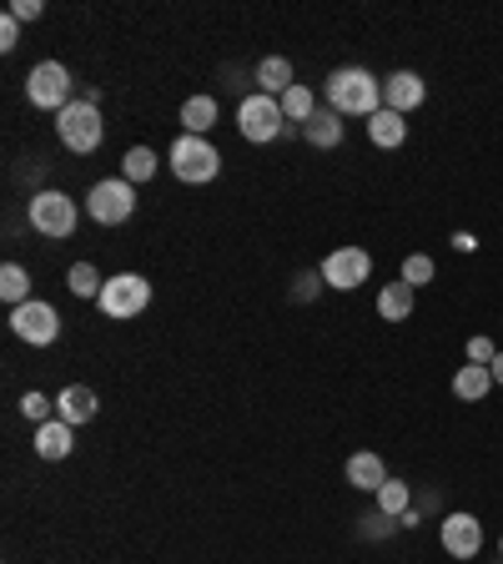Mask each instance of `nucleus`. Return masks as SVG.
Listing matches in <instances>:
<instances>
[{
	"label": "nucleus",
	"instance_id": "1",
	"mask_svg": "<svg viewBox=\"0 0 503 564\" xmlns=\"http://www.w3.org/2000/svg\"><path fill=\"white\" fill-rule=\"evenodd\" d=\"M328 106L338 117H373L383 111V82L368 66H338L328 76Z\"/></svg>",
	"mask_w": 503,
	"mask_h": 564
},
{
	"label": "nucleus",
	"instance_id": "2",
	"mask_svg": "<svg viewBox=\"0 0 503 564\" xmlns=\"http://www.w3.org/2000/svg\"><path fill=\"white\" fill-rule=\"evenodd\" d=\"M166 162H172V172H176V182H187V187H207L211 176L222 172V152L211 147L207 137H182L172 141V152H166Z\"/></svg>",
	"mask_w": 503,
	"mask_h": 564
},
{
	"label": "nucleus",
	"instance_id": "3",
	"mask_svg": "<svg viewBox=\"0 0 503 564\" xmlns=\"http://www.w3.org/2000/svg\"><path fill=\"white\" fill-rule=\"evenodd\" d=\"M25 217H31V232H41L46 242H66V237L76 232V223H81V207H76L66 192L46 187V192H35L31 197Z\"/></svg>",
	"mask_w": 503,
	"mask_h": 564
},
{
	"label": "nucleus",
	"instance_id": "4",
	"mask_svg": "<svg viewBox=\"0 0 503 564\" xmlns=\"http://www.w3.org/2000/svg\"><path fill=\"white\" fill-rule=\"evenodd\" d=\"M101 131H106V121H101V111H96V101H86V96H76L66 111H56V137H61V147L76 156L96 152V147H101Z\"/></svg>",
	"mask_w": 503,
	"mask_h": 564
},
{
	"label": "nucleus",
	"instance_id": "5",
	"mask_svg": "<svg viewBox=\"0 0 503 564\" xmlns=\"http://www.w3.org/2000/svg\"><path fill=\"white\" fill-rule=\"evenodd\" d=\"M106 317H117V323H131L152 307V282L141 278V272H117V278H106L101 297H96Z\"/></svg>",
	"mask_w": 503,
	"mask_h": 564
},
{
	"label": "nucleus",
	"instance_id": "6",
	"mask_svg": "<svg viewBox=\"0 0 503 564\" xmlns=\"http://www.w3.org/2000/svg\"><path fill=\"white\" fill-rule=\"evenodd\" d=\"M131 212H136V192H131L127 176H106V182H96L86 192V217L96 227H121L131 223Z\"/></svg>",
	"mask_w": 503,
	"mask_h": 564
},
{
	"label": "nucleus",
	"instance_id": "7",
	"mask_svg": "<svg viewBox=\"0 0 503 564\" xmlns=\"http://www.w3.org/2000/svg\"><path fill=\"white\" fill-rule=\"evenodd\" d=\"M25 101L35 106V111H66L76 96H70V70L61 66V61H41V66H31V76H25Z\"/></svg>",
	"mask_w": 503,
	"mask_h": 564
},
{
	"label": "nucleus",
	"instance_id": "8",
	"mask_svg": "<svg viewBox=\"0 0 503 564\" xmlns=\"http://www.w3.org/2000/svg\"><path fill=\"white\" fill-rule=\"evenodd\" d=\"M237 131H242L247 141H277L282 131H287V117H282V101L277 96H262L252 91L242 106H237Z\"/></svg>",
	"mask_w": 503,
	"mask_h": 564
},
{
	"label": "nucleus",
	"instance_id": "9",
	"mask_svg": "<svg viewBox=\"0 0 503 564\" xmlns=\"http://www.w3.org/2000/svg\"><path fill=\"white\" fill-rule=\"evenodd\" d=\"M317 272H322V282H328L332 293H358L373 278V258H368L363 247H332Z\"/></svg>",
	"mask_w": 503,
	"mask_h": 564
},
{
	"label": "nucleus",
	"instance_id": "10",
	"mask_svg": "<svg viewBox=\"0 0 503 564\" xmlns=\"http://www.w3.org/2000/svg\"><path fill=\"white\" fill-rule=\"evenodd\" d=\"M11 333L21 343H31V348H51L61 338V313L51 303H41V297H31V303L11 307Z\"/></svg>",
	"mask_w": 503,
	"mask_h": 564
},
{
	"label": "nucleus",
	"instance_id": "11",
	"mask_svg": "<svg viewBox=\"0 0 503 564\" xmlns=\"http://www.w3.org/2000/svg\"><path fill=\"white\" fill-rule=\"evenodd\" d=\"M438 544H444L448 560H479L483 554V524L473 514H444L438 519Z\"/></svg>",
	"mask_w": 503,
	"mask_h": 564
},
{
	"label": "nucleus",
	"instance_id": "12",
	"mask_svg": "<svg viewBox=\"0 0 503 564\" xmlns=\"http://www.w3.org/2000/svg\"><path fill=\"white\" fill-rule=\"evenodd\" d=\"M423 101H428V82H423L418 70H393V76H383V106L387 111L408 117V111H418Z\"/></svg>",
	"mask_w": 503,
	"mask_h": 564
},
{
	"label": "nucleus",
	"instance_id": "13",
	"mask_svg": "<svg viewBox=\"0 0 503 564\" xmlns=\"http://www.w3.org/2000/svg\"><path fill=\"white\" fill-rule=\"evenodd\" d=\"M96 388H86V383H66L56 393V419H66L70 429H81V423H91L96 419Z\"/></svg>",
	"mask_w": 503,
	"mask_h": 564
},
{
	"label": "nucleus",
	"instance_id": "14",
	"mask_svg": "<svg viewBox=\"0 0 503 564\" xmlns=\"http://www.w3.org/2000/svg\"><path fill=\"white\" fill-rule=\"evenodd\" d=\"M70 448H76V429H70L66 419L35 423V454L46 458V464H61V458H70Z\"/></svg>",
	"mask_w": 503,
	"mask_h": 564
},
{
	"label": "nucleus",
	"instance_id": "15",
	"mask_svg": "<svg viewBox=\"0 0 503 564\" xmlns=\"http://www.w3.org/2000/svg\"><path fill=\"white\" fill-rule=\"evenodd\" d=\"M342 474H348L352 489H363V494H378V489L387 484V464L373 454V448H363V454H352V458H348V469H342Z\"/></svg>",
	"mask_w": 503,
	"mask_h": 564
},
{
	"label": "nucleus",
	"instance_id": "16",
	"mask_svg": "<svg viewBox=\"0 0 503 564\" xmlns=\"http://www.w3.org/2000/svg\"><path fill=\"white\" fill-rule=\"evenodd\" d=\"M368 141H373V147H383V152H398L403 141H408V117H398V111H373V117H368Z\"/></svg>",
	"mask_w": 503,
	"mask_h": 564
},
{
	"label": "nucleus",
	"instance_id": "17",
	"mask_svg": "<svg viewBox=\"0 0 503 564\" xmlns=\"http://www.w3.org/2000/svg\"><path fill=\"white\" fill-rule=\"evenodd\" d=\"M303 141H307V147H317V152H332V147H342V117L332 111V106H317L313 121L303 127Z\"/></svg>",
	"mask_w": 503,
	"mask_h": 564
},
{
	"label": "nucleus",
	"instance_id": "18",
	"mask_svg": "<svg viewBox=\"0 0 503 564\" xmlns=\"http://www.w3.org/2000/svg\"><path fill=\"white\" fill-rule=\"evenodd\" d=\"M413 288L403 278H393V282H383V293H378V317L383 323H408L413 317Z\"/></svg>",
	"mask_w": 503,
	"mask_h": 564
},
{
	"label": "nucleus",
	"instance_id": "19",
	"mask_svg": "<svg viewBox=\"0 0 503 564\" xmlns=\"http://www.w3.org/2000/svg\"><path fill=\"white\" fill-rule=\"evenodd\" d=\"M489 388H493V373L483 364H463L453 373V399H463V403H483Z\"/></svg>",
	"mask_w": 503,
	"mask_h": 564
},
{
	"label": "nucleus",
	"instance_id": "20",
	"mask_svg": "<svg viewBox=\"0 0 503 564\" xmlns=\"http://www.w3.org/2000/svg\"><path fill=\"white\" fill-rule=\"evenodd\" d=\"M217 127V96H187L182 101V131L187 137H207Z\"/></svg>",
	"mask_w": 503,
	"mask_h": 564
},
{
	"label": "nucleus",
	"instance_id": "21",
	"mask_svg": "<svg viewBox=\"0 0 503 564\" xmlns=\"http://www.w3.org/2000/svg\"><path fill=\"white\" fill-rule=\"evenodd\" d=\"M293 61H287V56H267V61H262V66H258V91L262 96H282V91H293Z\"/></svg>",
	"mask_w": 503,
	"mask_h": 564
},
{
	"label": "nucleus",
	"instance_id": "22",
	"mask_svg": "<svg viewBox=\"0 0 503 564\" xmlns=\"http://www.w3.org/2000/svg\"><path fill=\"white\" fill-rule=\"evenodd\" d=\"M277 101H282V117H287V127H307V121H313V111H317L313 91H307L303 82H297L293 91H282Z\"/></svg>",
	"mask_w": 503,
	"mask_h": 564
},
{
	"label": "nucleus",
	"instance_id": "23",
	"mask_svg": "<svg viewBox=\"0 0 503 564\" xmlns=\"http://www.w3.org/2000/svg\"><path fill=\"white\" fill-rule=\"evenodd\" d=\"M156 166H162V156H156L152 147H131V152L121 156V176H127L131 187H136V182H152Z\"/></svg>",
	"mask_w": 503,
	"mask_h": 564
},
{
	"label": "nucleus",
	"instance_id": "24",
	"mask_svg": "<svg viewBox=\"0 0 503 564\" xmlns=\"http://www.w3.org/2000/svg\"><path fill=\"white\" fill-rule=\"evenodd\" d=\"M378 509H383L387 519H403L413 509V484L408 479H387L383 489H378Z\"/></svg>",
	"mask_w": 503,
	"mask_h": 564
},
{
	"label": "nucleus",
	"instance_id": "25",
	"mask_svg": "<svg viewBox=\"0 0 503 564\" xmlns=\"http://www.w3.org/2000/svg\"><path fill=\"white\" fill-rule=\"evenodd\" d=\"M0 297L11 307L31 303V272H25L21 262H6V268H0Z\"/></svg>",
	"mask_w": 503,
	"mask_h": 564
},
{
	"label": "nucleus",
	"instance_id": "26",
	"mask_svg": "<svg viewBox=\"0 0 503 564\" xmlns=\"http://www.w3.org/2000/svg\"><path fill=\"white\" fill-rule=\"evenodd\" d=\"M66 288H70V293H76V297H91V303H96V297H101V288H106V278L91 268V262H70V272H66Z\"/></svg>",
	"mask_w": 503,
	"mask_h": 564
},
{
	"label": "nucleus",
	"instance_id": "27",
	"mask_svg": "<svg viewBox=\"0 0 503 564\" xmlns=\"http://www.w3.org/2000/svg\"><path fill=\"white\" fill-rule=\"evenodd\" d=\"M403 282H408L413 293H418V288H428V282L438 278V262L428 258V252H408V258H403V272H398Z\"/></svg>",
	"mask_w": 503,
	"mask_h": 564
},
{
	"label": "nucleus",
	"instance_id": "28",
	"mask_svg": "<svg viewBox=\"0 0 503 564\" xmlns=\"http://www.w3.org/2000/svg\"><path fill=\"white\" fill-rule=\"evenodd\" d=\"M393 529H398V519H387L383 509H373V514L358 519V540H387Z\"/></svg>",
	"mask_w": 503,
	"mask_h": 564
},
{
	"label": "nucleus",
	"instance_id": "29",
	"mask_svg": "<svg viewBox=\"0 0 503 564\" xmlns=\"http://www.w3.org/2000/svg\"><path fill=\"white\" fill-rule=\"evenodd\" d=\"M51 409H56V399H46V393H35V388L31 393H21V413L31 423H51Z\"/></svg>",
	"mask_w": 503,
	"mask_h": 564
},
{
	"label": "nucleus",
	"instance_id": "30",
	"mask_svg": "<svg viewBox=\"0 0 503 564\" xmlns=\"http://www.w3.org/2000/svg\"><path fill=\"white\" fill-rule=\"evenodd\" d=\"M463 352H469V364H483V368H489L493 358H499V343H493V338H483V333H473V338H469V348H463Z\"/></svg>",
	"mask_w": 503,
	"mask_h": 564
},
{
	"label": "nucleus",
	"instance_id": "31",
	"mask_svg": "<svg viewBox=\"0 0 503 564\" xmlns=\"http://www.w3.org/2000/svg\"><path fill=\"white\" fill-rule=\"evenodd\" d=\"M322 288H328V282H322V272H303V278H297V288H293V297H297V303H307V297H317Z\"/></svg>",
	"mask_w": 503,
	"mask_h": 564
},
{
	"label": "nucleus",
	"instance_id": "32",
	"mask_svg": "<svg viewBox=\"0 0 503 564\" xmlns=\"http://www.w3.org/2000/svg\"><path fill=\"white\" fill-rule=\"evenodd\" d=\"M15 41H21V21L6 11V21H0V51H15Z\"/></svg>",
	"mask_w": 503,
	"mask_h": 564
},
{
	"label": "nucleus",
	"instance_id": "33",
	"mask_svg": "<svg viewBox=\"0 0 503 564\" xmlns=\"http://www.w3.org/2000/svg\"><path fill=\"white\" fill-rule=\"evenodd\" d=\"M41 11H46L41 0H11V15H15V21H41Z\"/></svg>",
	"mask_w": 503,
	"mask_h": 564
},
{
	"label": "nucleus",
	"instance_id": "34",
	"mask_svg": "<svg viewBox=\"0 0 503 564\" xmlns=\"http://www.w3.org/2000/svg\"><path fill=\"white\" fill-rule=\"evenodd\" d=\"M453 247H458V252H473V247H479V237H473V232H453Z\"/></svg>",
	"mask_w": 503,
	"mask_h": 564
},
{
	"label": "nucleus",
	"instance_id": "35",
	"mask_svg": "<svg viewBox=\"0 0 503 564\" xmlns=\"http://www.w3.org/2000/svg\"><path fill=\"white\" fill-rule=\"evenodd\" d=\"M489 373H493V388H503V348H499V358L489 364Z\"/></svg>",
	"mask_w": 503,
	"mask_h": 564
},
{
	"label": "nucleus",
	"instance_id": "36",
	"mask_svg": "<svg viewBox=\"0 0 503 564\" xmlns=\"http://www.w3.org/2000/svg\"><path fill=\"white\" fill-rule=\"evenodd\" d=\"M499 560H503V534H499Z\"/></svg>",
	"mask_w": 503,
	"mask_h": 564
}]
</instances>
